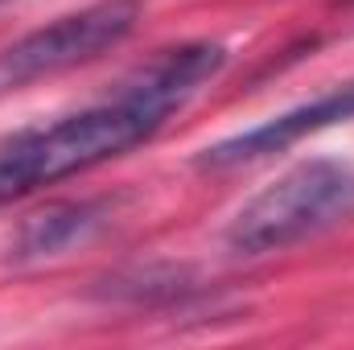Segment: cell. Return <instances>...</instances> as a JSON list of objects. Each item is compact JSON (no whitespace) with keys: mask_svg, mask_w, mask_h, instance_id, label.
Wrapping results in <instances>:
<instances>
[{"mask_svg":"<svg viewBox=\"0 0 354 350\" xmlns=\"http://www.w3.org/2000/svg\"><path fill=\"white\" fill-rule=\"evenodd\" d=\"M223 62L227 50L218 42L169 46L136 66L103 103L0 136V206L153 140L177 107L223 71Z\"/></svg>","mask_w":354,"mask_h":350,"instance_id":"6da1fadb","label":"cell"},{"mask_svg":"<svg viewBox=\"0 0 354 350\" xmlns=\"http://www.w3.org/2000/svg\"><path fill=\"white\" fill-rule=\"evenodd\" d=\"M140 12H145V0H99L71 17H58L46 29L17 37L12 46L0 50V95L37 83L46 75L95 62L136 29Z\"/></svg>","mask_w":354,"mask_h":350,"instance_id":"3957f363","label":"cell"},{"mask_svg":"<svg viewBox=\"0 0 354 350\" xmlns=\"http://www.w3.org/2000/svg\"><path fill=\"white\" fill-rule=\"evenodd\" d=\"M346 120H354V83H342V87L317 95L313 103H301V107L260 124V128H248L239 136H227V140L202 149L194 157V165L198 169H235L248 161H264L272 153H284L288 145H297L301 136H313V132L346 124Z\"/></svg>","mask_w":354,"mask_h":350,"instance_id":"277c9868","label":"cell"},{"mask_svg":"<svg viewBox=\"0 0 354 350\" xmlns=\"http://www.w3.org/2000/svg\"><path fill=\"white\" fill-rule=\"evenodd\" d=\"M107 219V202H58V206H46L37 214H29L21 227H17V239H12V256L17 260H37V256H58L66 252L71 243L87 239L91 231Z\"/></svg>","mask_w":354,"mask_h":350,"instance_id":"5b68a950","label":"cell"},{"mask_svg":"<svg viewBox=\"0 0 354 350\" xmlns=\"http://www.w3.org/2000/svg\"><path fill=\"white\" fill-rule=\"evenodd\" d=\"M354 219V165L346 161H301L297 169L260 190L227 227L235 256H268L297 248L322 231Z\"/></svg>","mask_w":354,"mask_h":350,"instance_id":"7a4b0ae2","label":"cell"},{"mask_svg":"<svg viewBox=\"0 0 354 350\" xmlns=\"http://www.w3.org/2000/svg\"><path fill=\"white\" fill-rule=\"evenodd\" d=\"M0 4H4V0H0Z\"/></svg>","mask_w":354,"mask_h":350,"instance_id":"8992f818","label":"cell"}]
</instances>
